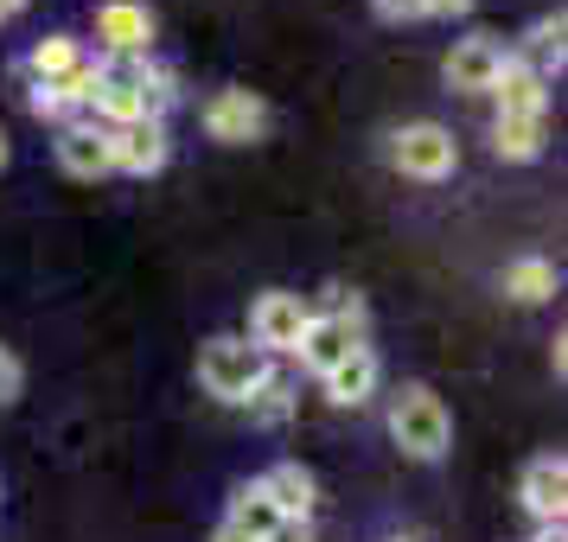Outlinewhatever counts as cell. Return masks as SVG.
I'll return each mask as SVG.
<instances>
[{
    "label": "cell",
    "mask_w": 568,
    "mask_h": 542,
    "mask_svg": "<svg viewBox=\"0 0 568 542\" xmlns=\"http://www.w3.org/2000/svg\"><path fill=\"white\" fill-rule=\"evenodd\" d=\"M364 345V300L345 294V287H326V307H313L307 333L294 345V358L307 364L313 377H326L333 364H345Z\"/></svg>",
    "instance_id": "6da1fadb"
},
{
    "label": "cell",
    "mask_w": 568,
    "mask_h": 542,
    "mask_svg": "<svg viewBox=\"0 0 568 542\" xmlns=\"http://www.w3.org/2000/svg\"><path fill=\"white\" fill-rule=\"evenodd\" d=\"M389 440L409 453V460H440L447 440H454V415L428 384H403L389 396Z\"/></svg>",
    "instance_id": "7a4b0ae2"
},
{
    "label": "cell",
    "mask_w": 568,
    "mask_h": 542,
    "mask_svg": "<svg viewBox=\"0 0 568 542\" xmlns=\"http://www.w3.org/2000/svg\"><path fill=\"white\" fill-rule=\"evenodd\" d=\"M275 364H268V351H256L250 338H205L199 345V384L217 396V402H250V389L268 377Z\"/></svg>",
    "instance_id": "3957f363"
},
{
    "label": "cell",
    "mask_w": 568,
    "mask_h": 542,
    "mask_svg": "<svg viewBox=\"0 0 568 542\" xmlns=\"http://www.w3.org/2000/svg\"><path fill=\"white\" fill-rule=\"evenodd\" d=\"M199 122H205L211 141H224V147H250V141H262V134L275 129V109L262 103L256 90H211L205 109H199Z\"/></svg>",
    "instance_id": "277c9868"
},
{
    "label": "cell",
    "mask_w": 568,
    "mask_h": 542,
    "mask_svg": "<svg viewBox=\"0 0 568 542\" xmlns=\"http://www.w3.org/2000/svg\"><path fill=\"white\" fill-rule=\"evenodd\" d=\"M389 166H396L403 180L435 185V180H447V173L460 166V141L440 129V122H409V129L389 141Z\"/></svg>",
    "instance_id": "5b68a950"
},
{
    "label": "cell",
    "mask_w": 568,
    "mask_h": 542,
    "mask_svg": "<svg viewBox=\"0 0 568 542\" xmlns=\"http://www.w3.org/2000/svg\"><path fill=\"white\" fill-rule=\"evenodd\" d=\"M313 307L301 300V294H287V287H268V294H256V307H250V345L256 351H287L294 358V345H301V333H307Z\"/></svg>",
    "instance_id": "8992f818"
},
{
    "label": "cell",
    "mask_w": 568,
    "mask_h": 542,
    "mask_svg": "<svg viewBox=\"0 0 568 542\" xmlns=\"http://www.w3.org/2000/svg\"><path fill=\"white\" fill-rule=\"evenodd\" d=\"M498 71H505V45L491 32H466L440 58V78H447V90H460V96H486L491 83H498Z\"/></svg>",
    "instance_id": "52a82bcc"
},
{
    "label": "cell",
    "mask_w": 568,
    "mask_h": 542,
    "mask_svg": "<svg viewBox=\"0 0 568 542\" xmlns=\"http://www.w3.org/2000/svg\"><path fill=\"white\" fill-rule=\"evenodd\" d=\"M109 160H115V173L148 180V173H160V166L173 160V134H166V122H160V115L129 122V129H109Z\"/></svg>",
    "instance_id": "ba28073f"
},
{
    "label": "cell",
    "mask_w": 568,
    "mask_h": 542,
    "mask_svg": "<svg viewBox=\"0 0 568 542\" xmlns=\"http://www.w3.org/2000/svg\"><path fill=\"white\" fill-rule=\"evenodd\" d=\"M97 45H103V58H148L154 13L141 0H103L97 7Z\"/></svg>",
    "instance_id": "9c48e42d"
},
{
    "label": "cell",
    "mask_w": 568,
    "mask_h": 542,
    "mask_svg": "<svg viewBox=\"0 0 568 542\" xmlns=\"http://www.w3.org/2000/svg\"><path fill=\"white\" fill-rule=\"evenodd\" d=\"M517 498H524V511L537 517V523H562V511H568V460L562 453H537V460L524 466Z\"/></svg>",
    "instance_id": "30bf717a"
},
{
    "label": "cell",
    "mask_w": 568,
    "mask_h": 542,
    "mask_svg": "<svg viewBox=\"0 0 568 542\" xmlns=\"http://www.w3.org/2000/svg\"><path fill=\"white\" fill-rule=\"evenodd\" d=\"M58 166H64L71 180H109V173H115V160H109V129H97V122H64V129H58Z\"/></svg>",
    "instance_id": "8fae6325"
},
{
    "label": "cell",
    "mask_w": 568,
    "mask_h": 542,
    "mask_svg": "<svg viewBox=\"0 0 568 542\" xmlns=\"http://www.w3.org/2000/svg\"><path fill=\"white\" fill-rule=\"evenodd\" d=\"M262 491H268V504L287 517V523H313V504H320V479H313L301 460H282V466H268L256 479Z\"/></svg>",
    "instance_id": "7c38bea8"
},
{
    "label": "cell",
    "mask_w": 568,
    "mask_h": 542,
    "mask_svg": "<svg viewBox=\"0 0 568 542\" xmlns=\"http://www.w3.org/2000/svg\"><path fill=\"white\" fill-rule=\"evenodd\" d=\"M377 377H384V370H377V351H371V345H358V351H352L345 364H333L320 384H326V396H333L338 409H364V402L377 396Z\"/></svg>",
    "instance_id": "4fadbf2b"
},
{
    "label": "cell",
    "mask_w": 568,
    "mask_h": 542,
    "mask_svg": "<svg viewBox=\"0 0 568 542\" xmlns=\"http://www.w3.org/2000/svg\"><path fill=\"white\" fill-rule=\"evenodd\" d=\"M78 64H90L83 45L71 39V32H52V39H39V45L20 58V83H64Z\"/></svg>",
    "instance_id": "5bb4252c"
},
{
    "label": "cell",
    "mask_w": 568,
    "mask_h": 542,
    "mask_svg": "<svg viewBox=\"0 0 568 542\" xmlns=\"http://www.w3.org/2000/svg\"><path fill=\"white\" fill-rule=\"evenodd\" d=\"M491 96H498V115H549V83H542L537 71H524L517 58H505Z\"/></svg>",
    "instance_id": "9a60e30c"
},
{
    "label": "cell",
    "mask_w": 568,
    "mask_h": 542,
    "mask_svg": "<svg viewBox=\"0 0 568 542\" xmlns=\"http://www.w3.org/2000/svg\"><path fill=\"white\" fill-rule=\"evenodd\" d=\"M549 147V115H498L491 122V154L498 160H537Z\"/></svg>",
    "instance_id": "2e32d148"
},
{
    "label": "cell",
    "mask_w": 568,
    "mask_h": 542,
    "mask_svg": "<svg viewBox=\"0 0 568 542\" xmlns=\"http://www.w3.org/2000/svg\"><path fill=\"white\" fill-rule=\"evenodd\" d=\"M562 32H568L562 13H542L537 27L524 32V45H517V64H524V71H537V78L549 83L556 71H562Z\"/></svg>",
    "instance_id": "e0dca14e"
},
{
    "label": "cell",
    "mask_w": 568,
    "mask_h": 542,
    "mask_svg": "<svg viewBox=\"0 0 568 542\" xmlns=\"http://www.w3.org/2000/svg\"><path fill=\"white\" fill-rule=\"evenodd\" d=\"M224 523H231L236 536H250V542H268V536H275V530L287 523V517L275 511V504H268V491H262V485H243V491L231 498V517H224Z\"/></svg>",
    "instance_id": "ac0fdd59"
},
{
    "label": "cell",
    "mask_w": 568,
    "mask_h": 542,
    "mask_svg": "<svg viewBox=\"0 0 568 542\" xmlns=\"http://www.w3.org/2000/svg\"><path fill=\"white\" fill-rule=\"evenodd\" d=\"M505 294H511V300H524V307H542V300H556V262L517 256L511 268H505Z\"/></svg>",
    "instance_id": "d6986e66"
},
{
    "label": "cell",
    "mask_w": 568,
    "mask_h": 542,
    "mask_svg": "<svg viewBox=\"0 0 568 542\" xmlns=\"http://www.w3.org/2000/svg\"><path fill=\"white\" fill-rule=\"evenodd\" d=\"M243 409H250V421H256V428H282L287 415H294V384H287L282 370H268V377L250 389V402H243Z\"/></svg>",
    "instance_id": "ffe728a7"
},
{
    "label": "cell",
    "mask_w": 568,
    "mask_h": 542,
    "mask_svg": "<svg viewBox=\"0 0 568 542\" xmlns=\"http://www.w3.org/2000/svg\"><path fill=\"white\" fill-rule=\"evenodd\" d=\"M20 384H27V370H20V358L0 345V402H13V396H20Z\"/></svg>",
    "instance_id": "44dd1931"
},
{
    "label": "cell",
    "mask_w": 568,
    "mask_h": 542,
    "mask_svg": "<svg viewBox=\"0 0 568 542\" xmlns=\"http://www.w3.org/2000/svg\"><path fill=\"white\" fill-rule=\"evenodd\" d=\"M454 13H473V0H422V20H454Z\"/></svg>",
    "instance_id": "7402d4cb"
},
{
    "label": "cell",
    "mask_w": 568,
    "mask_h": 542,
    "mask_svg": "<svg viewBox=\"0 0 568 542\" xmlns=\"http://www.w3.org/2000/svg\"><path fill=\"white\" fill-rule=\"evenodd\" d=\"M384 20H422V0H377Z\"/></svg>",
    "instance_id": "603a6c76"
},
{
    "label": "cell",
    "mask_w": 568,
    "mask_h": 542,
    "mask_svg": "<svg viewBox=\"0 0 568 542\" xmlns=\"http://www.w3.org/2000/svg\"><path fill=\"white\" fill-rule=\"evenodd\" d=\"M268 542H313V523H282Z\"/></svg>",
    "instance_id": "cb8c5ba5"
},
{
    "label": "cell",
    "mask_w": 568,
    "mask_h": 542,
    "mask_svg": "<svg viewBox=\"0 0 568 542\" xmlns=\"http://www.w3.org/2000/svg\"><path fill=\"white\" fill-rule=\"evenodd\" d=\"M530 542H568V530H562V523H537V536H530Z\"/></svg>",
    "instance_id": "d4e9b609"
},
{
    "label": "cell",
    "mask_w": 568,
    "mask_h": 542,
    "mask_svg": "<svg viewBox=\"0 0 568 542\" xmlns=\"http://www.w3.org/2000/svg\"><path fill=\"white\" fill-rule=\"evenodd\" d=\"M27 13V0H0V20H20Z\"/></svg>",
    "instance_id": "484cf974"
},
{
    "label": "cell",
    "mask_w": 568,
    "mask_h": 542,
    "mask_svg": "<svg viewBox=\"0 0 568 542\" xmlns=\"http://www.w3.org/2000/svg\"><path fill=\"white\" fill-rule=\"evenodd\" d=\"M211 542H250V536H236L231 523H217V536H211Z\"/></svg>",
    "instance_id": "4316f807"
},
{
    "label": "cell",
    "mask_w": 568,
    "mask_h": 542,
    "mask_svg": "<svg viewBox=\"0 0 568 542\" xmlns=\"http://www.w3.org/2000/svg\"><path fill=\"white\" fill-rule=\"evenodd\" d=\"M0 166H7V134H0Z\"/></svg>",
    "instance_id": "83f0119b"
}]
</instances>
